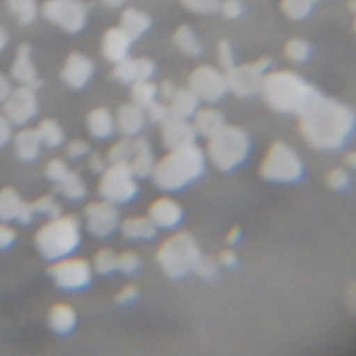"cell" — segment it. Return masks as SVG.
Wrapping results in <instances>:
<instances>
[{
    "instance_id": "obj_1",
    "label": "cell",
    "mask_w": 356,
    "mask_h": 356,
    "mask_svg": "<svg viewBox=\"0 0 356 356\" xmlns=\"http://www.w3.org/2000/svg\"><path fill=\"white\" fill-rule=\"evenodd\" d=\"M299 134L313 149L332 152L342 147L356 125L355 111L321 93L298 115Z\"/></svg>"
},
{
    "instance_id": "obj_2",
    "label": "cell",
    "mask_w": 356,
    "mask_h": 356,
    "mask_svg": "<svg viewBox=\"0 0 356 356\" xmlns=\"http://www.w3.org/2000/svg\"><path fill=\"white\" fill-rule=\"evenodd\" d=\"M260 92L266 104L280 114L299 115L320 92L299 74L288 70L266 72Z\"/></svg>"
},
{
    "instance_id": "obj_3",
    "label": "cell",
    "mask_w": 356,
    "mask_h": 356,
    "mask_svg": "<svg viewBox=\"0 0 356 356\" xmlns=\"http://www.w3.org/2000/svg\"><path fill=\"white\" fill-rule=\"evenodd\" d=\"M206 163L204 150L196 142L174 147L156 161L152 179L159 189L175 192L200 178Z\"/></svg>"
},
{
    "instance_id": "obj_4",
    "label": "cell",
    "mask_w": 356,
    "mask_h": 356,
    "mask_svg": "<svg viewBox=\"0 0 356 356\" xmlns=\"http://www.w3.org/2000/svg\"><path fill=\"white\" fill-rule=\"evenodd\" d=\"M204 154L207 161L218 171H231L239 167L249 156L250 139L243 128L224 124L206 139Z\"/></svg>"
},
{
    "instance_id": "obj_5",
    "label": "cell",
    "mask_w": 356,
    "mask_h": 356,
    "mask_svg": "<svg viewBox=\"0 0 356 356\" xmlns=\"http://www.w3.org/2000/svg\"><path fill=\"white\" fill-rule=\"evenodd\" d=\"M81 242V220L76 214H60L43 224L36 235L35 245L39 253L50 260H58L72 253Z\"/></svg>"
},
{
    "instance_id": "obj_6",
    "label": "cell",
    "mask_w": 356,
    "mask_h": 356,
    "mask_svg": "<svg viewBox=\"0 0 356 356\" xmlns=\"http://www.w3.org/2000/svg\"><path fill=\"white\" fill-rule=\"evenodd\" d=\"M200 256L202 250L196 238L186 231L171 234L156 250V261L170 278H182L192 273Z\"/></svg>"
},
{
    "instance_id": "obj_7",
    "label": "cell",
    "mask_w": 356,
    "mask_h": 356,
    "mask_svg": "<svg viewBox=\"0 0 356 356\" xmlns=\"http://www.w3.org/2000/svg\"><path fill=\"white\" fill-rule=\"evenodd\" d=\"M303 160L286 142H273L259 164V175L268 182L289 184L303 175Z\"/></svg>"
},
{
    "instance_id": "obj_8",
    "label": "cell",
    "mask_w": 356,
    "mask_h": 356,
    "mask_svg": "<svg viewBox=\"0 0 356 356\" xmlns=\"http://www.w3.org/2000/svg\"><path fill=\"white\" fill-rule=\"evenodd\" d=\"M102 199L115 204L128 203L138 193V182L129 164H108L99 181Z\"/></svg>"
},
{
    "instance_id": "obj_9",
    "label": "cell",
    "mask_w": 356,
    "mask_h": 356,
    "mask_svg": "<svg viewBox=\"0 0 356 356\" xmlns=\"http://www.w3.org/2000/svg\"><path fill=\"white\" fill-rule=\"evenodd\" d=\"M270 65L271 60L268 57H259L252 63L234 65L225 72L228 90L239 97H248L260 92L261 81Z\"/></svg>"
},
{
    "instance_id": "obj_10",
    "label": "cell",
    "mask_w": 356,
    "mask_h": 356,
    "mask_svg": "<svg viewBox=\"0 0 356 356\" xmlns=\"http://www.w3.org/2000/svg\"><path fill=\"white\" fill-rule=\"evenodd\" d=\"M42 13L51 24L68 33L81 31L86 22L88 7L79 0H47Z\"/></svg>"
},
{
    "instance_id": "obj_11",
    "label": "cell",
    "mask_w": 356,
    "mask_h": 356,
    "mask_svg": "<svg viewBox=\"0 0 356 356\" xmlns=\"http://www.w3.org/2000/svg\"><path fill=\"white\" fill-rule=\"evenodd\" d=\"M188 88L200 102L206 103L218 102L228 90L225 74L209 64L199 65L191 72Z\"/></svg>"
},
{
    "instance_id": "obj_12",
    "label": "cell",
    "mask_w": 356,
    "mask_h": 356,
    "mask_svg": "<svg viewBox=\"0 0 356 356\" xmlns=\"http://www.w3.org/2000/svg\"><path fill=\"white\" fill-rule=\"evenodd\" d=\"M50 275L63 289H81L90 282L92 266L85 259L65 256L50 267Z\"/></svg>"
},
{
    "instance_id": "obj_13",
    "label": "cell",
    "mask_w": 356,
    "mask_h": 356,
    "mask_svg": "<svg viewBox=\"0 0 356 356\" xmlns=\"http://www.w3.org/2000/svg\"><path fill=\"white\" fill-rule=\"evenodd\" d=\"M83 214L88 231L97 238L108 236L120 225L117 204L104 199L86 204Z\"/></svg>"
},
{
    "instance_id": "obj_14",
    "label": "cell",
    "mask_w": 356,
    "mask_h": 356,
    "mask_svg": "<svg viewBox=\"0 0 356 356\" xmlns=\"http://www.w3.org/2000/svg\"><path fill=\"white\" fill-rule=\"evenodd\" d=\"M4 115L15 125H24L38 113V96L35 88L21 85L13 89L3 106Z\"/></svg>"
},
{
    "instance_id": "obj_15",
    "label": "cell",
    "mask_w": 356,
    "mask_h": 356,
    "mask_svg": "<svg viewBox=\"0 0 356 356\" xmlns=\"http://www.w3.org/2000/svg\"><path fill=\"white\" fill-rule=\"evenodd\" d=\"M196 131L191 120L188 118H181L170 114L160 124V140L167 150L193 143L196 142Z\"/></svg>"
},
{
    "instance_id": "obj_16",
    "label": "cell",
    "mask_w": 356,
    "mask_h": 356,
    "mask_svg": "<svg viewBox=\"0 0 356 356\" xmlns=\"http://www.w3.org/2000/svg\"><path fill=\"white\" fill-rule=\"evenodd\" d=\"M147 217L157 228L171 229L181 222L184 217V209L175 199L170 196H160L150 203L147 209Z\"/></svg>"
},
{
    "instance_id": "obj_17",
    "label": "cell",
    "mask_w": 356,
    "mask_h": 356,
    "mask_svg": "<svg viewBox=\"0 0 356 356\" xmlns=\"http://www.w3.org/2000/svg\"><path fill=\"white\" fill-rule=\"evenodd\" d=\"M154 63L147 57L138 58H124L115 63V67L111 71V78L122 83H134L142 79H150L154 74Z\"/></svg>"
},
{
    "instance_id": "obj_18",
    "label": "cell",
    "mask_w": 356,
    "mask_h": 356,
    "mask_svg": "<svg viewBox=\"0 0 356 356\" xmlns=\"http://www.w3.org/2000/svg\"><path fill=\"white\" fill-rule=\"evenodd\" d=\"M95 71L93 61L88 58L85 54L74 51L68 56L63 71H61V79L72 89H81L83 88L89 79L92 78Z\"/></svg>"
},
{
    "instance_id": "obj_19",
    "label": "cell",
    "mask_w": 356,
    "mask_h": 356,
    "mask_svg": "<svg viewBox=\"0 0 356 356\" xmlns=\"http://www.w3.org/2000/svg\"><path fill=\"white\" fill-rule=\"evenodd\" d=\"M114 118H115V128L118 129V132L128 138L138 136L145 128V124L147 121L145 108L135 104L134 102L122 104L117 110Z\"/></svg>"
},
{
    "instance_id": "obj_20",
    "label": "cell",
    "mask_w": 356,
    "mask_h": 356,
    "mask_svg": "<svg viewBox=\"0 0 356 356\" xmlns=\"http://www.w3.org/2000/svg\"><path fill=\"white\" fill-rule=\"evenodd\" d=\"M132 38L121 28L114 26L106 31L102 39V53L110 63H118L128 57Z\"/></svg>"
},
{
    "instance_id": "obj_21",
    "label": "cell",
    "mask_w": 356,
    "mask_h": 356,
    "mask_svg": "<svg viewBox=\"0 0 356 356\" xmlns=\"http://www.w3.org/2000/svg\"><path fill=\"white\" fill-rule=\"evenodd\" d=\"M156 157L150 140L146 136H135L134 139V152L129 160V167L136 178L152 177V172L156 165Z\"/></svg>"
},
{
    "instance_id": "obj_22",
    "label": "cell",
    "mask_w": 356,
    "mask_h": 356,
    "mask_svg": "<svg viewBox=\"0 0 356 356\" xmlns=\"http://www.w3.org/2000/svg\"><path fill=\"white\" fill-rule=\"evenodd\" d=\"M10 74L11 78H14L21 85L32 86L35 89L40 85L38 71L31 58V46L28 43H22L18 46L15 58L11 64Z\"/></svg>"
},
{
    "instance_id": "obj_23",
    "label": "cell",
    "mask_w": 356,
    "mask_h": 356,
    "mask_svg": "<svg viewBox=\"0 0 356 356\" xmlns=\"http://www.w3.org/2000/svg\"><path fill=\"white\" fill-rule=\"evenodd\" d=\"M191 122L196 135L207 139L225 124V117L214 107H199L191 117Z\"/></svg>"
},
{
    "instance_id": "obj_24",
    "label": "cell",
    "mask_w": 356,
    "mask_h": 356,
    "mask_svg": "<svg viewBox=\"0 0 356 356\" xmlns=\"http://www.w3.org/2000/svg\"><path fill=\"white\" fill-rule=\"evenodd\" d=\"M157 227L147 216H132L120 222V231L124 238L131 241H147L156 236Z\"/></svg>"
},
{
    "instance_id": "obj_25",
    "label": "cell",
    "mask_w": 356,
    "mask_h": 356,
    "mask_svg": "<svg viewBox=\"0 0 356 356\" xmlns=\"http://www.w3.org/2000/svg\"><path fill=\"white\" fill-rule=\"evenodd\" d=\"M40 147L42 142L33 128H24L14 136V152L22 161L35 160L40 153Z\"/></svg>"
},
{
    "instance_id": "obj_26",
    "label": "cell",
    "mask_w": 356,
    "mask_h": 356,
    "mask_svg": "<svg viewBox=\"0 0 356 356\" xmlns=\"http://www.w3.org/2000/svg\"><path fill=\"white\" fill-rule=\"evenodd\" d=\"M88 131L97 139L108 138L115 129V118L106 107L93 108L86 117Z\"/></svg>"
},
{
    "instance_id": "obj_27",
    "label": "cell",
    "mask_w": 356,
    "mask_h": 356,
    "mask_svg": "<svg viewBox=\"0 0 356 356\" xmlns=\"http://www.w3.org/2000/svg\"><path fill=\"white\" fill-rule=\"evenodd\" d=\"M199 102L200 100L189 88H177L174 96L167 104L171 115L191 120V117L199 108Z\"/></svg>"
},
{
    "instance_id": "obj_28",
    "label": "cell",
    "mask_w": 356,
    "mask_h": 356,
    "mask_svg": "<svg viewBox=\"0 0 356 356\" xmlns=\"http://www.w3.org/2000/svg\"><path fill=\"white\" fill-rule=\"evenodd\" d=\"M26 203L14 188H3L0 191V221H18Z\"/></svg>"
},
{
    "instance_id": "obj_29",
    "label": "cell",
    "mask_w": 356,
    "mask_h": 356,
    "mask_svg": "<svg viewBox=\"0 0 356 356\" xmlns=\"http://www.w3.org/2000/svg\"><path fill=\"white\" fill-rule=\"evenodd\" d=\"M76 323L75 310L67 303H57L51 307L49 314V325L54 332L67 334Z\"/></svg>"
},
{
    "instance_id": "obj_30",
    "label": "cell",
    "mask_w": 356,
    "mask_h": 356,
    "mask_svg": "<svg viewBox=\"0 0 356 356\" xmlns=\"http://www.w3.org/2000/svg\"><path fill=\"white\" fill-rule=\"evenodd\" d=\"M120 26L135 40L150 26V18L143 11L136 8H127L120 18Z\"/></svg>"
},
{
    "instance_id": "obj_31",
    "label": "cell",
    "mask_w": 356,
    "mask_h": 356,
    "mask_svg": "<svg viewBox=\"0 0 356 356\" xmlns=\"http://www.w3.org/2000/svg\"><path fill=\"white\" fill-rule=\"evenodd\" d=\"M57 191L67 199L78 200L86 195V184L79 172L70 170V172L58 182Z\"/></svg>"
},
{
    "instance_id": "obj_32",
    "label": "cell",
    "mask_w": 356,
    "mask_h": 356,
    "mask_svg": "<svg viewBox=\"0 0 356 356\" xmlns=\"http://www.w3.org/2000/svg\"><path fill=\"white\" fill-rule=\"evenodd\" d=\"M174 43L178 50L186 56H197L202 51V44L195 32L188 25H179L174 32Z\"/></svg>"
},
{
    "instance_id": "obj_33",
    "label": "cell",
    "mask_w": 356,
    "mask_h": 356,
    "mask_svg": "<svg viewBox=\"0 0 356 356\" xmlns=\"http://www.w3.org/2000/svg\"><path fill=\"white\" fill-rule=\"evenodd\" d=\"M42 145L47 147H57L64 140V129L61 125L51 118H44L39 122V125L35 128Z\"/></svg>"
},
{
    "instance_id": "obj_34",
    "label": "cell",
    "mask_w": 356,
    "mask_h": 356,
    "mask_svg": "<svg viewBox=\"0 0 356 356\" xmlns=\"http://www.w3.org/2000/svg\"><path fill=\"white\" fill-rule=\"evenodd\" d=\"M131 99L135 104L140 106L142 108H146L149 104H152L154 100H157L159 92L157 86L150 79H142L131 83Z\"/></svg>"
},
{
    "instance_id": "obj_35",
    "label": "cell",
    "mask_w": 356,
    "mask_h": 356,
    "mask_svg": "<svg viewBox=\"0 0 356 356\" xmlns=\"http://www.w3.org/2000/svg\"><path fill=\"white\" fill-rule=\"evenodd\" d=\"M134 152V139L124 136L114 142L107 150L106 159L108 164H128Z\"/></svg>"
},
{
    "instance_id": "obj_36",
    "label": "cell",
    "mask_w": 356,
    "mask_h": 356,
    "mask_svg": "<svg viewBox=\"0 0 356 356\" xmlns=\"http://www.w3.org/2000/svg\"><path fill=\"white\" fill-rule=\"evenodd\" d=\"M7 8L21 25L33 22L38 13L35 0H7Z\"/></svg>"
},
{
    "instance_id": "obj_37",
    "label": "cell",
    "mask_w": 356,
    "mask_h": 356,
    "mask_svg": "<svg viewBox=\"0 0 356 356\" xmlns=\"http://www.w3.org/2000/svg\"><path fill=\"white\" fill-rule=\"evenodd\" d=\"M92 268L99 274H110L117 270V253L113 249L103 248L93 256Z\"/></svg>"
},
{
    "instance_id": "obj_38",
    "label": "cell",
    "mask_w": 356,
    "mask_h": 356,
    "mask_svg": "<svg viewBox=\"0 0 356 356\" xmlns=\"http://www.w3.org/2000/svg\"><path fill=\"white\" fill-rule=\"evenodd\" d=\"M33 210L38 214H44L49 218H54L60 214H63V204L51 195L46 193L32 202Z\"/></svg>"
},
{
    "instance_id": "obj_39",
    "label": "cell",
    "mask_w": 356,
    "mask_h": 356,
    "mask_svg": "<svg viewBox=\"0 0 356 356\" xmlns=\"http://www.w3.org/2000/svg\"><path fill=\"white\" fill-rule=\"evenodd\" d=\"M317 0H281V8L291 19L305 18Z\"/></svg>"
},
{
    "instance_id": "obj_40",
    "label": "cell",
    "mask_w": 356,
    "mask_h": 356,
    "mask_svg": "<svg viewBox=\"0 0 356 356\" xmlns=\"http://www.w3.org/2000/svg\"><path fill=\"white\" fill-rule=\"evenodd\" d=\"M310 46L302 39H291L284 46V56L292 63L305 61L309 57Z\"/></svg>"
},
{
    "instance_id": "obj_41",
    "label": "cell",
    "mask_w": 356,
    "mask_h": 356,
    "mask_svg": "<svg viewBox=\"0 0 356 356\" xmlns=\"http://www.w3.org/2000/svg\"><path fill=\"white\" fill-rule=\"evenodd\" d=\"M325 184L332 191H343L350 184L349 170L345 167H334L325 174Z\"/></svg>"
},
{
    "instance_id": "obj_42",
    "label": "cell",
    "mask_w": 356,
    "mask_h": 356,
    "mask_svg": "<svg viewBox=\"0 0 356 356\" xmlns=\"http://www.w3.org/2000/svg\"><path fill=\"white\" fill-rule=\"evenodd\" d=\"M218 260L217 257H213L210 254H202L193 268V271L202 278V280H213L218 273Z\"/></svg>"
},
{
    "instance_id": "obj_43",
    "label": "cell",
    "mask_w": 356,
    "mask_h": 356,
    "mask_svg": "<svg viewBox=\"0 0 356 356\" xmlns=\"http://www.w3.org/2000/svg\"><path fill=\"white\" fill-rule=\"evenodd\" d=\"M140 266V257L134 250H125L117 254V270L122 274H132Z\"/></svg>"
},
{
    "instance_id": "obj_44",
    "label": "cell",
    "mask_w": 356,
    "mask_h": 356,
    "mask_svg": "<svg viewBox=\"0 0 356 356\" xmlns=\"http://www.w3.org/2000/svg\"><path fill=\"white\" fill-rule=\"evenodd\" d=\"M217 60L220 67L227 72L235 65V53L228 40H221L217 44Z\"/></svg>"
},
{
    "instance_id": "obj_45",
    "label": "cell",
    "mask_w": 356,
    "mask_h": 356,
    "mask_svg": "<svg viewBox=\"0 0 356 356\" xmlns=\"http://www.w3.org/2000/svg\"><path fill=\"white\" fill-rule=\"evenodd\" d=\"M145 114H146L147 121L160 125L170 115V108L165 102L154 100L152 104H149L145 108Z\"/></svg>"
},
{
    "instance_id": "obj_46",
    "label": "cell",
    "mask_w": 356,
    "mask_h": 356,
    "mask_svg": "<svg viewBox=\"0 0 356 356\" xmlns=\"http://www.w3.org/2000/svg\"><path fill=\"white\" fill-rule=\"evenodd\" d=\"M70 172V167L68 164L63 160V159H51L47 165H46V170H44V174L46 177L53 181L54 184H58L67 174Z\"/></svg>"
},
{
    "instance_id": "obj_47",
    "label": "cell",
    "mask_w": 356,
    "mask_h": 356,
    "mask_svg": "<svg viewBox=\"0 0 356 356\" xmlns=\"http://www.w3.org/2000/svg\"><path fill=\"white\" fill-rule=\"evenodd\" d=\"M184 7L197 14H211L218 10V0H181Z\"/></svg>"
},
{
    "instance_id": "obj_48",
    "label": "cell",
    "mask_w": 356,
    "mask_h": 356,
    "mask_svg": "<svg viewBox=\"0 0 356 356\" xmlns=\"http://www.w3.org/2000/svg\"><path fill=\"white\" fill-rule=\"evenodd\" d=\"M65 153L71 159H79L90 153V146L85 139H74L67 145Z\"/></svg>"
},
{
    "instance_id": "obj_49",
    "label": "cell",
    "mask_w": 356,
    "mask_h": 356,
    "mask_svg": "<svg viewBox=\"0 0 356 356\" xmlns=\"http://www.w3.org/2000/svg\"><path fill=\"white\" fill-rule=\"evenodd\" d=\"M139 295V291H138V286L134 285V284H128V285H124L115 295V302L120 303V305H128L131 302H134Z\"/></svg>"
},
{
    "instance_id": "obj_50",
    "label": "cell",
    "mask_w": 356,
    "mask_h": 356,
    "mask_svg": "<svg viewBox=\"0 0 356 356\" xmlns=\"http://www.w3.org/2000/svg\"><path fill=\"white\" fill-rule=\"evenodd\" d=\"M218 10L221 11V14L225 18H236L239 17V14L242 13V6L239 3V0H224L222 3H220Z\"/></svg>"
},
{
    "instance_id": "obj_51",
    "label": "cell",
    "mask_w": 356,
    "mask_h": 356,
    "mask_svg": "<svg viewBox=\"0 0 356 356\" xmlns=\"http://www.w3.org/2000/svg\"><path fill=\"white\" fill-rule=\"evenodd\" d=\"M88 167L93 174H102L107 167V159L99 152H93L88 157Z\"/></svg>"
},
{
    "instance_id": "obj_52",
    "label": "cell",
    "mask_w": 356,
    "mask_h": 356,
    "mask_svg": "<svg viewBox=\"0 0 356 356\" xmlns=\"http://www.w3.org/2000/svg\"><path fill=\"white\" fill-rule=\"evenodd\" d=\"M15 238H17L15 229L8 224L0 222V248L1 249L8 248L10 245L14 243Z\"/></svg>"
},
{
    "instance_id": "obj_53",
    "label": "cell",
    "mask_w": 356,
    "mask_h": 356,
    "mask_svg": "<svg viewBox=\"0 0 356 356\" xmlns=\"http://www.w3.org/2000/svg\"><path fill=\"white\" fill-rule=\"evenodd\" d=\"M217 260L222 267H234L238 263V254L232 248H225L218 253Z\"/></svg>"
},
{
    "instance_id": "obj_54",
    "label": "cell",
    "mask_w": 356,
    "mask_h": 356,
    "mask_svg": "<svg viewBox=\"0 0 356 356\" xmlns=\"http://www.w3.org/2000/svg\"><path fill=\"white\" fill-rule=\"evenodd\" d=\"M13 136V122L4 115L0 114V147H3Z\"/></svg>"
},
{
    "instance_id": "obj_55",
    "label": "cell",
    "mask_w": 356,
    "mask_h": 356,
    "mask_svg": "<svg viewBox=\"0 0 356 356\" xmlns=\"http://www.w3.org/2000/svg\"><path fill=\"white\" fill-rule=\"evenodd\" d=\"M177 88L175 85L170 81V79H164L159 86H157V92H159V96L163 99V102L168 103L170 99L174 96Z\"/></svg>"
},
{
    "instance_id": "obj_56",
    "label": "cell",
    "mask_w": 356,
    "mask_h": 356,
    "mask_svg": "<svg viewBox=\"0 0 356 356\" xmlns=\"http://www.w3.org/2000/svg\"><path fill=\"white\" fill-rule=\"evenodd\" d=\"M13 92V85H11V81L0 72V103L1 102H6V99L11 95Z\"/></svg>"
},
{
    "instance_id": "obj_57",
    "label": "cell",
    "mask_w": 356,
    "mask_h": 356,
    "mask_svg": "<svg viewBox=\"0 0 356 356\" xmlns=\"http://www.w3.org/2000/svg\"><path fill=\"white\" fill-rule=\"evenodd\" d=\"M241 236H242V228L238 227V225H234L231 227L227 234H225V242L228 245H235L241 241Z\"/></svg>"
},
{
    "instance_id": "obj_58",
    "label": "cell",
    "mask_w": 356,
    "mask_h": 356,
    "mask_svg": "<svg viewBox=\"0 0 356 356\" xmlns=\"http://www.w3.org/2000/svg\"><path fill=\"white\" fill-rule=\"evenodd\" d=\"M343 167L350 171H356V149L349 150L343 156Z\"/></svg>"
},
{
    "instance_id": "obj_59",
    "label": "cell",
    "mask_w": 356,
    "mask_h": 356,
    "mask_svg": "<svg viewBox=\"0 0 356 356\" xmlns=\"http://www.w3.org/2000/svg\"><path fill=\"white\" fill-rule=\"evenodd\" d=\"M7 39H8V36H7V32H6V29L3 28V26H0V50L6 46V43H7Z\"/></svg>"
},
{
    "instance_id": "obj_60",
    "label": "cell",
    "mask_w": 356,
    "mask_h": 356,
    "mask_svg": "<svg viewBox=\"0 0 356 356\" xmlns=\"http://www.w3.org/2000/svg\"><path fill=\"white\" fill-rule=\"evenodd\" d=\"M102 1L108 7H120L124 3V0H102Z\"/></svg>"
},
{
    "instance_id": "obj_61",
    "label": "cell",
    "mask_w": 356,
    "mask_h": 356,
    "mask_svg": "<svg viewBox=\"0 0 356 356\" xmlns=\"http://www.w3.org/2000/svg\"><path fill=\"white\" fill-rule=\"evenodd\" d=\"M348 6H349V8H350L352 11H355V13H356V0H350Z\"/></svg>"
},
{
    "instance_id": "obj_62",
    "label": "cell",
    "mask_w": 356,
    "mask_h": 356,
    "mask_svg": "<svg viewBox=\"0 0 356 356\" xmlns=\"http://www.w3.org/2000/svg\"><path fill=\"white\" fill-rule=\"evenodd\" d=\"M355 28H356V18H355Z\"/></svg>"
}]
</instances>
